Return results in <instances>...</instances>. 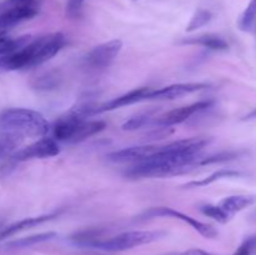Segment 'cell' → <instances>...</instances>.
<instances>
[{
	"mask_svg": "<svg viewBox=\"0 0 256 255\" xmlns=\"http://www.w3.org/2000/svg\"><path fill=\"white\" fill-rule=\"evenodd\" d=\"M60 82V75L55 70H48V72H42V74L36 75L32 78V86L36 90H52L58 88Z\"/></svg>",
	"mask_w": 256,
	"mask_h": 255,
	"instance_id": "obj_18",
	"label": "cell"
},
{
	"mask_svg": "<svg viewBox=\"0 0 256 255\" xmlns=\"http://www.w3.org/2000/svg\"><path fill=\"white\" fill-rule=\"evenodd\" d=\"M85 115L74 108L60 116L52 125V136L56 142H68V144H76L89 139L95 134L106 128V124L102 120H86Z\"/></svg>",
	"mask_w": 256,
	"mask_h": 255,
	"instance_id": "obj_4",
	"label": "cell"
},
{
	"mask_svg": "<svg viewBox=\"0 0 256 255\" xmlns=\"http://www.w3.org/2000/svg\"><path fill=\"white\" fill-rule=\"evenodd\" d=\"M256 20V0H250L246 9L242 14L239 20V26L242 30H249Z\"/></svg>",
	"mask_w": 256,
	"mask_h": 255,
	"instance_id": "obj_25",
	"label": "cell"
},
{
	"mask_svg": "<svg viewBox=\"0 0 256 255\" xmlns=\"http://www.w3.org/2000/svg\"><path fill=\"white\" fill-rule=\"evenodd\" d=\"M32 40V38L30 35H24V36L19 38H12L4 35V36L0 38V56L19 52L22 48L26 46Z\"/></svg>",
	"mask_w": 256,
	"mask_h": 255,
	"instance_id": "obj_16",
	"label": "cell"
},
{
	"mask_svg": "<svg viewBox=\"0 0 256 255\" xmlns=\"http://www.w3.org/2000/svg\"><path fill=\"white\" fill-rule=\"evenodd\" d=\"M50 124L42 114L25 108H9L0 112V132L18 136L42 138L49 132Z\"/></svg>",
	"mask_w": 256,
	"mask_h": 255,
	"instance_id": "obj_3",
	"label": "cell"
},
{
	"mask_svg": "<svg viewBox=\"0 0 256 255\" xmlns=\"http://www.w3.org/2000/svg\"><path fill=\"white\" fill-rule=\"evenodd\" d=\"M256 202V195H232L220 200V208L225 210L230 216H234L236 212L252 206Z\"/></svg>",
	"mask_w": 256,
	"mask_h": 255,
	"instance_id": "obj_14",
	"label": "cell"
},
{
	"mask_svg": "<svg viewBox=\"0 0 256 255\" xmlns=\"http://www.w3.org/2000/svg\"><path fill=\"white\" fill-rule=\"evenodd\" d=\"M165 236L162 230H132L118 234L110 239H104L98 244L96 249L104 252H124L142 245L152 244Z\"/></svg>",
	"mask_w": 256,
	"mask_h": 255,
	"instance_id": "obj_5",
	"label": "cell"
},
{
	"mask_svg": "<svg viewBox=\"0 0 256 255\" xmlns=\"http://www.w3.org/2000/svg\"><path fill=\"white\" fill-rule=\"evenodd\" d=\"M65 45L62 32H52L35 38L22 50L0 56V69L20 70L34 68L48 62Z\"/></svg>",
	"mask_w": 256,
	"mask_h": 255,
	"instance_id": "obj_2",
	"label": "cell"
},
{
	"mask_svg": "<svg viewBox=\"0 0 256 255\" xmlns=\"http://www.w3.org/2000/svg\"><path fill=\"white\" fill-rule=\"evenodd\" d=\"M60 152V146L54 138L42 136L36 142L22 148L12 155L15 162H26L32 159H45L56 156Z\"/></svg>",
	"mask_w": 256,
	"mask_h": 255,
	"instance_id": "obj_7",
	"label": "cell"
},
{
	"mask_svg": "<svg viewBox=\"0 0 256 255\" xmlns=\"http://www.w3.org/2000/svg\"><path fill=\"white\" fill-rule=\"evenodd\" d=\"M182 44L189 45H200V46L208 48L212 50H226L229 48L226 40L224 38L215 34H204L199 36H192L189 39L182 40Z\"/></svg>",
	"mask_w": 256,
	"mask_h": 255,
	"instance_id": "obj_15",
	"label": "cell"
},
{
	"mask_svg": "<svg viewBox=\"0 0 256 255\" xmlns=\"http://www.w3.org/2000/svg\"><path fill=\"white\" fill-rule=\"evenodd\" d=\"M152 90V88H139V89L132 90V92H126V94L120 95V96L105 102V104L98 105L94 110V114H100V112H110V110L119 109V108L128 106V105L136 104V102H146L149 99Z\"/></svg>",
	"mask_w": 256,
	"mask_h": 255,
	"instance_id": "obj_12",
	"label": "cell"
},
{
	"mask_svg": "<svg viewBox=\"0 0 256 255\" xmlns=\"http://www.w3.org/2000/svg\"><path fill=\"white\" fill-rule=\"evenodd\" d=\"M152 112H142V114H138L135 116H132V119L126 120V122L122 124V129L129 130V132H132V130H138L140 128H144L145 125L150 124L152 119Z\"/></svg>",
	"mask_w": 256,
	"mask_h": 255,
	"instance_id": "obj_24",
	"label": "cell"
},
{
	"mask_svg": "<svg viewBox=\"0 0 256 255\" xmlns=\"http://www.w3.org/2000/svg\"><path fill=\"white\" fill-rule=\"evenodd\" d=\"M202 212L206 216L212 218L214 219L215 222H222V224H226L232 216H230L226 212H225L222 208H220L219 205H212V204H206V205H202L200 208Z\"/></svg>",
	"mask_w": 256,
	"mask_h": 255,
	"instance_id": "obj_22",
	"label": "cell"
},
{
	"mask_svg": "<svg viewBox=\"0 0 256 255\" xmlns=\"http://www.w3.org/2000/svg\"><path fill=\"white\" fill-rule=\"evenodd\" d=\"M210 142L206 138H190L160 145L158 154L132 164L125 172L129 178H162L178 174L182 169L196 165L200 152Z\"/></svg>",
	"mask_w": 256,
	"mask_h": 255,
	"instance_id": "obj_1",
	"label": "cell"
},
{
	"mask_svg": "<svg viewBox=\"0 0 256 255\" xmlns=\"http://www.w3.org/2000/svg\"><path fill=\"white\" fill-rule=\"evenodd\" d=\"M56 238V232H40V234L30 235V236L22 238V239L14 240V242H8L6 246L12 248V249H22V248H29L32 245L40 244V242H49Z\"/></svg>",
	"mask_w": 256,
	"mask_h": 255,
	"instance_id": "obj_19",
	"label": "cell"
},
{
	"mask_svg": "<svg viewBox=\"0 0 256 255\" xmlns=\"http://www.w3.org/2000/svg\"><path fill=\"white\" fill-rule=\"evenodd\" d=\"M2 224H0V229H2Z\"/></svg>",
	"mask_w": 256,
	"mask_h": 255,
	"instance_id": "obj_31",
	"label": "cell"
},
{
	"mask_svg": "<svg viewBox=\"0 0 256 255\" xmlns=\"http://www.w3.org/2000/svg\"><path fill=\"white\" fill-rule=\"evenodd\" d=\"M55 216H56V214H46L40 215V216L25 218V219L19 220V222H12V224L6 225V226H2V229H0V240H4L6 239V238H10L12 236V235L18 234V232L32 229V228L38 226V225L40 224H44V222L54 219Z\"/></svg>",
	"mask_w": 256,
	"mask_h": 255,
	"instance_id": "obj_13",
	"label": "cell"
},
{
	"mask_svg": "<svg viewBox=\"0 0 256 255\" xmlns=\"http://www.w3.org/2000/svg\"><path fill=\"white\" fill-rule=\"evenodd\" d=\"M84 2L85 0H69V2H68V6H66L68 14L72 15V16H75L76 14H79V12H80V9H82Z\"/></svg>",
	"mask_w": 256,
	"mask_h": 255,
	"instance_id": "obj_28",
	"label": "cell"
},
{
	"mask_svg": "<svg viewBox=\"0 0 256 255\" xmlns=\"http://www.w3.org/2000/svg\"><path fill=\"white\" fill-rule=\"evenodd\" d=\"M22 139L24 138L18 136V135L0 132V158H4L6 155L12 154L22 144Z\"/></svg>",
	"mask_w": 256,
	"mask_h": 255,
	"instance_id": "obj_21",
	"label": "cell"
},
{
	"mask_svg": "<svg viewBox=\"0 0 256 255\" xmlns=\"http://www.w3.org/2000/svg\"><path fill=\"white\" fill-rule=\"evenodd\" d=\"M160 150V145H138V146L125 148V149L116 150L108 155V160L118 164H136L144 162L149 158L154 156Z\"/></svg>",
	"mask_w": 256,
	"mask_h": 255,
	"instance_id": "obj_9",
	"label": "cell"
},
{
	"mask_svg": "<svg viewBox=\"0 0 256 255\" xmlns=\"http://www.w3.org/2000/svg\"><path fill=\"white\" fill-rule=\"evenodd\" d=\"M240 172H235V170H230V169H222L218 170V172H212V175L209 176L204 178L202 180H194V182H190L188 184H185V188H202V186H206V185L212 184V182H218L220 179H225V178H234V176H239Z\"/></svg>",
	"mask_w": 256,
	"mask_h": 255,
	"instance_id": "obj_20",
	"label": "cell"
},
{
	"mask_svg": "<svg viewBox=\"0 0 256 255\" xmlns=\"http://www.w3.org/2000/svg\"><path fill=\"white\" fill-rule=\"evenodd\" d=\"M206 84L202 82H182V84H172L169 86L152 89L148 100H172L192 92H200L205 89Z\"/></svg>",
	"mask_w": 256,
	"mask_h": 255,
	"instance_id": "obj_11",
	"label": "cell"
},
{
	"mask_svg": "<svg viewBox=\"0 0 256 255\" xmlns=\"http://www.w3.org/2000/svg\"><path fill=\"white\" fill-rule=\"evenodd\" d=\"M102 232L99 229H86L75 232L72 236V242L79 246L96 248L100 242H102Z\"/></svg>",
	"mask_w": 256,
	"mask_h": 255,
	"instance_id": "obj_17",
	"label": "cell"
},
{
	"mask_svg": "<svg viewBox=\"0 0 256 255\" xmlns=\"http://www.w3.org/2000/svg\"><path fill=\"white\" fill-rule=\"evenodd\" d=\"M234 255H256V235L245 239Z\"/></svg>",
	"mask_w": 256,
	"mask_h": 255,
	"instance_id": "obj_26",
	"label": "cell"
},
{
	"mask_svg": "<svg viewBox=\"0 0 256 255\" xmlns=\"http://www.w3.org/2000/svg\"><path fill=\"white\" fill-rule=\"evenodd\" d=\"M174 255H212V254H210V252H205V250H202V249H190V250H186V252H180V254H174Z\"/></svg>",
	"mask_w": 256,
	"mask_h": 255,
	"instance_id": "obj_29",
	"label": "cell"
},
{
	"mask_svg": "<svg viewBox=\"0 0 256 255\" xmlns=\"http://www.w3.org/2000/svg\"><path fill=\"white\" fill-rule=\"evenodd\" d=\"M252 119H256V108L254 110H252L250 112H248V114L242 118V120H252Z\"/></svg>",
	"mask_w": 256,
	"mask_h": 255,
	"instance_id": "obj_30",
	"label": "cell"
},
{
	"mask_svg": "<svg viewBox=\"0 0 256 255\" xmlns=\"http://www.w3.org/2000/svg\"><path fill=\"white\" fill-rule=\"evenodd\" d=\"M15 25H16V22L9 15L0 12V38L4 36V35H8V32L12 26H15Z\"/></svg>",
	"mask_w": 256,
	"mask_h": 255,
	"instance_id": "obj_27",
	"label": "cell"
},
{
	"mask_svg": "<svg viewBox=\"0 0 256 255\" xmlns=\"http://www.w3.org/2000/svg\"><path fill=\"white\" fill-rule=\"evenodd\" d=\"M212 18V15L209 10H205V9L196 10L195 14L192 15V20L189 22V24H188L186 32H195V30L200 29V28L205 26L208 22H210Z\"/></svg>",
	"mask_w": 256,
	"mask_h": 255,
	"instance_id": "obj_23",
	"label": "cell"
},
{
	"mask_svg": "<svg viewBox=\"0 0 256 255\" xmlns=\"http://www.w3.org/2000/svg\"><path fill=\"white\" fill-rule=\"evenodd\" d=\"M122 48V40H110L92 48L86 56V62L90 66L102 69L112 64L119 55Z\"/></svg>",
	"mask_w": 256,
	"mask_h": 255,
	"instance_id": "obj_10",
	"label": "cell"
},
{
	"mask_svg": "<svg viewBox=\"0 0 256 255\" xmlns=\"http://www.w3.org/2000/svg\"><path fill=\"white\" fill-rule=\"evenodd\" d=\"M212 100H202V102H194V104L185 105V106L170 110V112H165L162 116L158 118V119L155 120V124H156L158 126H172V125L182 124V122L189 120L192 115L212 108Z\"/></svg>",
	"mask_w": 256,
	"mask_h": 255,
	"instance_id": "obj_8",
	"label": "cell"
},
{
	"mask_svg": "<svg viewBox=\"0 0 256 255\" xmlns=\"http://www.w3.org/2000/svg\"><path fill=\"white\" fill-rule=\"evenodd\" d=\"M142 218H144V219H152V218H172V219L182 220L185 224L190 225L195 232H198L200 235H202L204 238H208V239H214V238L218 236V230L214 226H212L209 224H205L202 222H199V220L194 219V218L189 216V215L184 214V212L172 209V208H150L149 210L142 212Z\"/></svg>",
	"mask_w": 256,
	"mask_h": 255,
	"instance_id": "obj_6",
	"label": "cell"
}]
</instances>
